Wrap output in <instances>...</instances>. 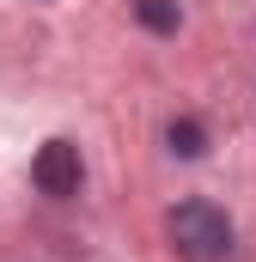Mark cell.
Instances as JSON below:
<instances>
[{
    "label": "cell",
    "instance_id": "cell-1",
    "mask_svg": "<svg viewBox=\"0 0 256 262\" xmlns=\"http://www.w3.org/2000/svg\"><path fill=\"white\" fill-rule=\"evenodd\" d=\"M165 238L183 262H220L232 250V220L214 207V201H177L165 213Z\"/></svg>",
    "mask_w": 256,
    "mask_h": 262
},
{
    "label": "cell",
    "instance_id": "cell-2",
    "mask_svg": "<svg viewBox=\"0 0 256 262\" xmlns=\"http://www.w3.org/2000/svg\"><path fill=\"white\" fill-rule=\"evenodd\" d=\"M79 177H86V165H79V146H73V140H49V146L31 159V183H37L43 195H55V201L79 195Z\"/></svg>",
    "mask_w": 256,
    "mask_h": 262
},
{
    "label": "cell",
    "instance_id": "cell-3",
    "mask_svg": "<svg viewBox=\"0 0 256 262\" xmlns=\"http://www.w3.org/2000/svg\"><path fill=\"white\" fill-rule=\"evenodd\" d=\"M134 18L153 31V37H171L177 25H183V12H177V0H134Z\"/></svg>",
    "mask_w": 256,
    "mask_h": 262
},
{
    "label": "cell",
    "instance_id": "cell-4",
    "mask_svg": "<svg viewBox=\"0 0 256 262\" xmlns=\"http://www.w3.org/2000/svg\"><path fill=\"white\" fill-rule=\"evenodd\" d=\"M165 140H171V152H177V159H201V152H207V134H201L195 116H177V122L165 128Z\"/></svg>",
    "mask_w": 256,
    "mask_h": 262
}]
</instances>
